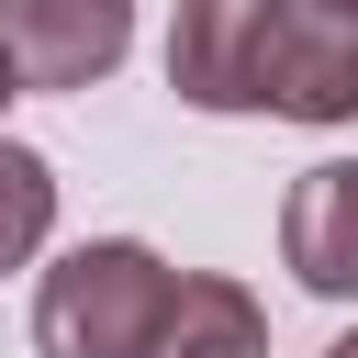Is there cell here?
Wrapping results in <instances>:
<instances>
[{
	"instance_id": "obj_3",
	"label": "cell",
	"mask_w": 358,
	"mask_h": 358,
	"mask_svg": "<svg viewBox=\"0 0 358 358\" xmlns=\"http://www.w3.org/2000/svg\"><path fill=\"white\" fill-rule=\"evenodd\" d=\"M134 45V0H0V67L11 90H90Z\"/></svg>"
},
{
	"instance_id": "obj_8",
	"label": "cell",
	"mask_w": 358,
	"mask_h": 358,
	"mask_svg": "<svg viewBox=\"0 0 358 358\" xmlns=\"http://www.w3.org/2000/svg\"><path fill=\"white\" fill-rule=\"evenodd\" d=\"M324 358H358V336H336V347H324Z\"/></svg>"
},
{
	"instance_id": "obj_5",
	"label": "cell",
	"mask_w": 358,
	"mask_h": 358,
	"mask_svg": "<svg viewBox=\"0 0 358 358\" xmlns=\"http://www.w3.org/2000/svg\"><path fill=\"white\" fill-rule=\"evenodd\" d=\"M246 45H257V0H179V22H168V90L190 112H246Z\"/></svg>"
},
{
	"instance_id": "obj_4",
	"label": "cell",
	"mask_w": 358,
	"mask_h": 358,
	"mask_svg": "<svg viewBox=\"0 0 358 358\" xmlns=\"http://www.w3.org/2000/svg\"><path fill=\"white\" fill-rule=\"evenodd\" d=\"M280 257H291L302 291L358 302V157H324V168L291 179V201H280Z\"/></svg>"
},
{
	"instance_id": "obj_9",
	"label": "cell",
	"mask_w": 358,
	"mask_h": 358,
	"mask_svg": "<svg viewBox=\"0 0 358 358\" xmlns=\"http://www.w3.org/2000/svg\"><path fill=\"white\" fill-rule=\"evenodd\" d=\"M11 101H22V90H11V67H0V112H11Z\"/></svg>"
},
{
	"instance_id": "obj_1",
	"label": "cell",
	"mask_w": 358,
	"mask_h": 358,
	"mask_svg": "<svg viewBox=\"0 0 358 358\" xmlns=\"http://www.w3.org/2000/svg\"><path fill=\"white\" fill-rule=\"evenodd\" d=\"M168 291L179 268L134 235H101V246H67L34 291V347L45 358H157V324H168Z\"/></svg>"
},
{
	"instance_id": "obj_2",
	"label": "cell",
	"mask_w": 358,
	"mask_h": 358,
	"mask_svg": "<svg viewBox=\"0 0 358 358\" xmlns=\"http://www.w3.org/2000/svg\"><path fill=\"white\" fill-rule=\"evenodd\" d=\"M246 112H280V123H358V11H336V0H257Z\"/></svg>"
},
{
	"instance_id": "obj_7",
	"label": "cell",
	"mask_w": 358,
	"mask_h": 358,
	"mask_svg": "<svg viewBox=\"0 0 358 358\" xmlns=\"http://www.w3.org/2000/svg\"><path fill=\"white\" fill-rule=\"evenodd\" d=\"M45 224H56V168L34 145H0V268H22L45 246Z\"/></svg>"
},
{
	"instance_id": "obj_6",
	"label": "cell",
	"mask_w": 358,
	"mask_h": 358,
	"mask_svg": "<svg viewBox=\"0 0 358 358\" xmlns=\"http://www.w3.org/2000/svg\"><path fill=\"white\" fill-rule=\"evenodd\" d=\"M157 358H268V313L246 280H179L168 291V324H157Z\"/></svg>"
},
{
	"instance_id": "obj_10",
	"label": "cell",
	"mask_w": 358,
	"mask_h": 358,
	"mask_svg": "<svg viewBox=\"0 0 358 358\" xmlns=\"http://www.w3.org/2000/svg\"><path fill=\"white\" fill-rule=\"evenodd\" d=\"M336 11H358V0H336Z\"/></svg>"
}]
</instances>
